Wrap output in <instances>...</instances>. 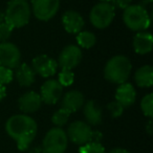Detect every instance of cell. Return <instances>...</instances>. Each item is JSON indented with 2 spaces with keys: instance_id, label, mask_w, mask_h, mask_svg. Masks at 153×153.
Masks as SVG:
<instances>
[{
  "instance_id": "6da1fadb",
  "label": "cell",
  "mask_w": 153,
  "mask_h": 153,
  "mask_svg": "<svg viewBox=\"0 0 153 153\" xmlns=\"http://www.w3.org/2000/svg\"><path fill=\"white\" fill-rule=\"evenodd\" d=\"M38 126L33 117L27 114H16L5 123V131L17 144L20 151H26L37 135Z\"/></svg>"
},
{
  "instance_id": "7a4b0ae2",
  "label": "cell",
  "mask_w": 153,
  "mask_h": 153,
  "mask_svg": "<svg viewBox=\"0 0 153 153\" xmlns=\"http://www.w3.org/2000/svg\"><path fill=\"white\" fill-rule=\"evenodd\" d=\"M132 65L130 60L125 56H115L111 58L105 65L104 76L106 80L114 84L126 83L130 76Z\"/></svg>"
},
{
  "instance_id": "3957f363",
  "label": "cell",
  "mask_w": 153,
  "mask_h": 153,
  "mask_svg": "<svg viewBox=\"0 0 153 153\" xmlns=\"http://www.w3.org/2000/svg\"><path fill=\"white\" fill-rule=\"evenodd\" d=\"M32 7L26 0H11L5 11V22L14 28L26 25L30 19Z\"/></svg>"
},
{
  "instance_id": "277c9868",
  "label": "cell",
  "mask_w": 153,
  "mask_h": 153,
  "mask_svg": "<svg viewBox=\"0 0 153 153\" xmlns=\"http://www.w3.org/2000/svg\"><path fill=\"white\" fill-rule=\"evenodd\" d=\"M123 20L126 26L134 32H144L150 25L148 12L140 4H133L126 7L124 10Z\"/></svg>"
},
{
  "instance_id": "5b68a950",
  "label": "cell",
  "mask_w": 153,
  "mask_h": 153,
  "mask_svg": "<svg viewBox=\"0 0 153 153\" xmlns=\"http://www.w3.org/2000/svg\"><path fill=\"white\" fill-rule=\"evenodd\" d=\"M67 146L66 132L62 128L55 127L45 134L42 142V151L44 153H64Z\"/></svg>"
},
{
  "instance_id": "8992f818",
  "label": "cell",
  "mask_w": 153,
  "mask_h": 153,
  "mask_svg": "<svg viewBox=\"0 0 153 153\" xmlns=\"http://www.w3.org/2000/svg\"><path fill=\"white\" fill-rule=\"evenodd\" d=\"M115 11L110 2H100L90 11L89 19L91 24L97 28H106L114 19Z\"/></svg>"
},
{
  "instance_id": "52a82bcc",
  "label": "cell",
  "mask_w": 153,
  "mask_h": 153,
  "mask_svg": "<svg viewBox=\"0 0 153 153\" xmlns=\"http://www.w3.org/2000/svg\"><path fill=\"white\" fill-rule=\"evenodd\" d=\"M66 135L68 140L74 144L78 146H83L92 140L94 130L86 122L76 121L68 126Z\"/></svg>"
},
{
  "instance_id": "ba28073f",
  "label": "cell",
  "mask_w": 153,
  "mask_h": 153,
  "mask_svg": "<svg viewBox=\"0 0 153 153\" xmlns=\"http://www.w3.org/2000/svg\"><path fill=\"white\" fill-rule=\"evenodd\" d=\"M35 17L41 21H48L56 16L60 7V0H32Z\"/></svg>"
},
{
  "instance_id": "9c48e42d",
  "label": "cell",
  "mask_w": 153,
  "mask_h": 153,
  "mask_svg": "<svg viewBox=\"0 0 153 153\" xmlns=\"http://www.w3.org/2000/svg\"><path fill=\"white\" fill-rule=\"evenodd\" d=\"M20 64H21V53L19 48L13 43H0V66L14 69L17 68Z\"/></svg>"
},
{
  "instance_id": "30bf717a",
  "label": "cell",
  "mask_w": 153,
  "mask_h": 153,
  "mask_svg": "<svg viewBox=\"0 0 153 153\" xmlns=\"http://www.w3.org/2000/svg\"><path fill=\"white\" fill-rule=\"evenodd\" d=\"M82 60V51L76 45H67L61 51L58 60V66L64 70H71L79 65Z\"/></svg>"
},
{
  "instance_id": "8fae6325",
  "label": "cell",
  "mask_w": 153,
  "mask_h": 153,
  "mask_svg": "<svg viewBox=\"0 0 153 153\" xmlns=\"http://www.w3.org/2000/svg\"><path fill=\"white\" fill-rule=\"evenodd\" d=\"M63 87L57 80H48L41 87V100L47 105H53L61 99Z\"/></svg>"
},
{
  "instance_id": "7c38bea8",
  "label": "cell",
  "mask_w": 153,
  "mask_h": 153,
  "mask_svg": "<svg viewBox=\"0 0 153 153\" xmlns=\"http://www.w3.org/2000/svg\"><path fill=\"white\" fill-rule=\"evenodd\" d=\"M33 69L43 78H48L57 72L58 63L46 55H39L33 60Z\"/></svg>"
},
{
  "instance_id": "4fadbf2b",
  "label": "cell",
  "mask_w": 153,
  "mask_h": 153,
  "mask_svg": "<svg viewBox=\"0 0 153 153\" xmlns=\"http://www.w3.org/2000/svg\"><path fill=\"white\" fill-rule=\"evenodd\" d=\"M62 23L65 30L69 34H78L84 27L83 18L76 11L65 12L62 17Z\"/></svg>"
},
{
  "instance_id": "5bb4252c",
  "label": "cell",
  "mask_w": 153,
  "mask_h": 153,
  "mask_svg": "<svg viewBox=\"0 0 153 153\" xmlns=\"http://www.w3.org/2000/svg\"><path fill=\"white\" fill-rule=\"evenodd\" d=\"M19 108L23 111L25 114L27 113H34L41 107L42 100H41L40 94H36L34 91H30L21 96V98L18 101Z\"/></svg>"
},
{
  "instance_id": "9a60e30c",
  "label": "cell",
  "mask_w": 153,
  "mask_h": 153,
  "mask_svg": "<svg viewBox=\"0 0 153 153\" xmlns=\"http://www.w3.org/2000/svg\"><path fill=\"white\" fill-rule=\"evenodd\" d=\"M136 91L130 83H123L119 86L115 92V101L119 102L122 106L129 107L135 102Z\"/></svg>"
},
{
  "instance_id": "2e32d148",
  "label": "cell",
  "mask_w": 153,
  "mask_h": 153,
  "mask_svg": "<svg viewBox=\"0 0 153 153\" xmlns=\"http://www.w3.org/2000/svg\"><path fill=\"white\" fill-rule=\"evenodd\" d=\"M84 105V96L78 90L68 91L62 100V108L72 113L81 109Z\"/></svg>"
},
{
  "instance_id": "e0dca14e",
  "label": "cell",
  "mask_w": 153,
  "mask_h": 153,
  "mask_svg": "<svg viewBox=\"0 0 153 153\" xmlns=\"http://www.w3.org/2000/svg\"><path fill=\"white\" fill-rule=\"evenodd\" d=\"M83 113L88 125L98 126L102 123V109L94 101L90 100L84 103Z\"/></svg>"
},
{
  "instance_id": "ac0fdd59",
  "label": "cell",
  "mask_w": 153,
  "mask_h": 153,
  "mask_svg": "<svg viewBox=\"0 0 153 153\" xmlns=\"http://www.w3.org/2000/svg\"><path fill=\"white\" fill-rule=\"evenodd\" d=\"M153 47V37L150 33L140 32L134 36L133 48L134 51L140 55H146L152 51Z\"/></svg>"
},
{
  "instance_id": "d6986e66",
  "label": "cell",
  "mask_w": 153,
  "mask_h": 153,
  "mask_svg": "<svg viewBox=\"0 0 153 153\" xmlns=\"http://www.w3.org/2000/svg\"><path fill=\"white\" fill-rule=\"evenodd\" d=\"M14 74H15L16 79H17L18 83L20 85L23 86V87H28L34 83L36 72L27 64L22 63L16 68V71Z\"/></svg>"
},
{
  "instance_id": "ffe728a7",
  "label": "cell",
  "mask_w": 153,
  "mask_h": 153,
  "mask_svg": "<svg viewBox=\"0 0 153 153\" xmlns=\"http://www.w3.org/2000/svg\"><path fill=\"white\" fill-rule=\"evenodd\" d=\"M134 80L140 87H151L153 84V68L150 65H144L135 71Z\"/></svg>"
},
{
  "instance_id": "44dd1931",
  "label": "cell",
  "mask_w": 153,
  "mask_h": 153,
  "mask_svg": "<svg viewBox=\"0 0 153 153\" xmlns=\"http://www.w3.org/2000/svg\"><path fill=\"white\" fill-rule=\"evenodd\" d=\"M76 41L78 44L83 48H91L97 42V38L92 33L84 30V32H80L76 36Z\"/></svg>"
},
{
  "instance_id": "7402d4cb",
  "label": "cell",
  "mask_w": 153,
  "mask_h": 153,
  "mask_svg": "<svg viewBox=\"0 0 153 153\" xmlns=\"http://www.w3.org/2000/svg\"><path fill=\"white\" fill-rule=\"evenodd\" d=\"M69 117H70V112H68L65 109L61 108L53 113V117H51V122H53V125H56V127L61 128L65 124H67Z\"/></svg>"
},
{
  "instance_id": "603a6c76",
  "label": "cell",
  "mask_w": 153,
  "mask_h": 153,
  "mask_svg": "<svg viewBox=\"0 0 153 153\" xmlns=\"http://www.w3.org/2000/svg\"><path fill=\"white\" fill-rule=\"evenodd\" d=\"M79 153H106V151L101 143L89 142L83 146H80Z\"/></svg>"
},
{
  "instance_id": "cb8c5ba5",
  "label": "cell",
  "mask_w": 153,
  "mask_h": 153,
  "mask_svg": "<svg viewBox=\"0 0 153 153\" xmlns=\"http://www.w3.org/2000/svg\"><path fill=\"white\" fill-rule=\"evenodd\" d=\"M140 109L146 117H152L153 115V96L149 94L145 96L140 101Z\"/></svg>"
},
{
  "instance_id": "d4e9b609",
  "label": "cell",
  "mask_w": 153,
  "mask_h": 153,
  "mask_svg": "<svg viewBox=\"0 0 153 153\" xmlns=\"http://www.w3.org/2000/svg\"><path fill=\"white\" fill-rule=\"evenodd\" d=\"M74 72L71 70H64L62 69L61 71L59 72V79H58V82L62 85V87H67V86H70L72 83H74Z\"/></svg>"
},
{
  "instance_id": "484cf974",
  "label": "cell",
  "mask_w": 153,
  "mask_h": 153,
  "mask_svg": "<svg viewBox=\"0 0 153 153\" xmlns=\"http://www.w3.org/2000/svg\"><path fill=\"white\" fill-rule=\"evenodd\" d=\"M14 78V72L12 69L7 67H3L0 66V84L1 85H7V84L11 83L13 81Z\"/></svg>"
},
{
  "instance_id": "4316f807",
  "label": "cell",
  "mask_w": 153,
  "mask_h": 153,
  "mask_svg": "<svg viewBox=\"0 0 153 153\" xmlns=\"http://www.w3.org/2000/svg\"><path fill=\"white\" fill-rule=\"evenodd\" d=\"M14 27L7 22H0V43L7 42L11 37Z\"/></svg>"
},
{
  "instance_id": "83f0119b",
  "label": "cell",
  "mask_w": 153,
  "mask_h": 153,
  "mask_svg": "<svg viewBox=\"0 0 153 153\" xmlns=\"http://www.w3.org/2000/svg\"><path fill=\"white\" fill-rule=\"evenodd\" d=\"M107 109L110 112V114L112 115V117H121L124 112V107L119 102H117V101H113V102L109 103L107 105Z\"/></svg>"
},
{
  "instance_id": "f1b7e54d",
  "label": "cell",
  "mask_w": 153,
  "mask_h": 153,
  "mask_svg": "<svg viewBox=\"0 0 153 153\" xmlns=\"http://www.w3.org/2000/svg\"><path fill=\"white\" fill-rule=\"evenodd\" d=\"M132 0H113V7H119V9H122V10H125L126 7H128L129 5H131L130 3H131Z\"/></svg>"
},
{
  "instance_id": "f546056e",
  "label": "cell",
  "mask_w": 153,
  "mask_h": 153,
  "mask_svg": "<svg viewBox=\"0 0 153 153\" xmlns=\"http://www.w3.org/2000/svg\"><path fill=\"white\" fill-rule=\"evenodd\" d=\"M5 97H7V88H5L4 85H1V84H0V102H1Z\"/></svg>"
},
{
  "instance_id": "4dcf8cb0",
  "label": "cell",
  "mask_w": 153,
  "mask_h": 153,
  "mask_svg": "<svg viewBox=\"0 0 153 153\" xmlns=\"http://www.w3.org/2000/svg\"><path fill=\"white\" fill-rule=\"evenodd\" d=\"M109 153H130V152L123 148H114V149H112V150L109 151Z\"/></svg>"
},
{
  "instance_id": "1f68e13d",
  "label": "cell",
  "mask_w": 153,
  "mask_h": 153,
  "mask_svg": "<svg viewBox=\"0 0 153 153\" xmlns=\"http://www.w3.org/2000/svg\"><path fill=\"white\" fill-rule=\"evenodd\" d=\"M151 126H152V122H149V124H148V127H147V130H148V133L149 134H151L152 133V130H151Z\"/></svg>"
},
{
  "instance_id": "d6a6232c",
  "label": "cell",
  "mask_w": 153,
  "mask_h": 153,
  "mask_svg": "<svg viewBox=\"0 0 153 153\" xmlns=\"http://www.w3.org/2000/svg\"><path fill=\"white\" fill-rule=\"evenodd\" d=\"M142 1L144 3H151V2H152V0H142Z\"/></svg>"
},
{
  "instance_id": "836d02e7",
  "label": "cell",
  "mask_w": 153,
  "mask_h": 153,
  "mask_svg": "<svg viewBox=\"0 0 153 153\" xmlns=\"http://www.w3.org/2000/svg\"><path fill=\"white\" fill-rule=\"evenodd\" d=\"M102 2H110V1H113V0H101Z\"/></svg>"
},
{
  "instance_id": "e575fe53",
  "label": "cell",
  "mask_w": 153,
  "mask_h": 153,
  "mask_svg": "<svg viewBox=\"0 0 153 153\" xmlns=\"http://www.w3.org/2000/svg\"><path fill=\"white\" fill-rule=\"evenodd\" d=\"M1 20H2V15H1V13H0V22H1Z\"/></svg>"
},
{
  "instance_id": "d590c367",
  "label": "cell",
  "mask_w": 153,
  "mask_h": 153,
  "mask_svg": "<svg viewBox=\"0 0 153 153\" xmlns=\"http://www.w3.org/2000/svg\"><path fill=\"white\" fill-rule=\"evenodd\" d=\"M26 1H28V0H26ZM30 1H32V0H30Z\"/></svg>"
}]
</instances>
